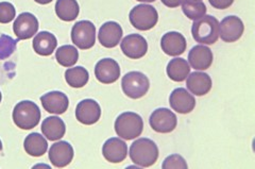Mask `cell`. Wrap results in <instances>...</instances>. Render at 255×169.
Returning <instances> with one entry per match:
<instances>
[{
    "label": "cell",
    "instance_id": "obj_1",
    "mask_svg": "<svg viewBox=\"0 0 255 169\" xmlns=\"http://www.w3.org/2000/svg\"><path fill=\"white\" fill-rule=\"evenodd\" d=\"M130 158L138 167L147 168L156 163L158 159L157 145L150 139H138L130 147Z\"/></svg>",
    "mask_w": 255,
    "mask_h": 169
},
{
    "label": "cell",
    "instance_id": "obj_2",
    "mask_svg": "<svg viewBox=\"0 0 255 169\" xmlns=\"http://www.w3.org/2000/svg\"><path fill=\"white\" fill-rule=\"evenodd\" d=\"M191 34L197 43L202 45L215 44L219 38L218 19L212 15H204L200 19L194 21Z\"/></svg>",
    "mask_w": 255,
    "mask_h": 169
},
{
    "label": "cell",
    "instance_id": "obj_3",
    "mask_svg": "<svg viewBox=\"0 0 255 169\" xmlns=\"http://www.w3.org/2000/svg\"><path fill=\"white\" fill-rule=\"evenodd\" d=\"M13 122L21 130L35 128L41 119V111L37 104L30 100H23L16 104L13 110Z\"/></svg>",
    "mask_w": 255,
    "mask_h": 169
},
{
    "label": "cell",
    "instance_id": "obj_4",
    "mask_svg": "<svg viewBox=\"0 0 255 169\" xmlns=\"http://www.w3.org/2000/svg\"><path fill=\"white\" fill-rule=\"evenodd\" d=\"M115 132L121 139L131 141L138 138L143 130L142 118L134 112H125L115 120Z\"/></svg>",
    "mask_w": 255,
    "mask_h": 169
},
{
    "label": "cell",
    "instance_id": "obj_5",
    "mask_svg": "<svg viewBox=\"0 0 255 169\" xmlns=\"http://www.w3.org/2000/svg\"><path fill=\"white\" fill-rule=\"evenodd\" d=\"M122 87L126 96L131 99H139L145 96L150 87L148 77L140 71H130L123 77Z\"/></svg>",
    "mask_w": 255,
    "mask_h": 169
},
{
    "label": "cell",
    "instance_id": "obj_6",
    "mask_svg": "<svg viewBox=\"0 0 255 169\" xmlns=\"http://www.w3.org/2000/svg\"><path fill=\"white\" fill-rule=\"evenodd\" d=\"M131 25L139 31H148L155 27L158 21V13L150 4H138L134 6L129 14Z\"/></svg>",
    "mask_w": 255,
    "mask_h": 169
},
{
    "label": "cell",
    "instance_id": "obj_7",
    "mask_svg": "<svg viewBox=\"0 0 255 169\" xmlns=\"http://www.w3.org/2000/svg\"><path fill=\"white\" fill-rule=\"evenodd\" d=\"M71 41L81 50H87L96 43V27L90 20H80L71 29Z\"/></svg>",
    "mask_w": 255,
    "mask_h": 169
},
{
    "label": "cell",
    "instance_id": "obj_8",
    "mask_svg": "<svg viewBox=\"0 0 255 169\" xmlns=\"http://www.w3.org/2000/svg\"><path fill=\"white\" fill-rule=\"evenodd\" d=\"M150 127L157 133H170L178 125V118L173 112L166 108H159L152 112L149 118Z\"/></svg>",
    "mask_w": 255,
    "mask_h": 169
},
{
    "label": "cell",
    "instance_id": "obj_9",
    "mask_svg": "<svg viewBox=\"0 0 255 169\" xmlns=\"http://www.w3.org/2000/svg\"><path fill=\"white\" fill-rule=\"evenodd\" d=\"M245 26L243 20L235 15L227 16L219 23V36L223 42L234 43L244 34Z\"/></svg>",
    "mask_w": 255,
    "mask_h": 169
},
{
    "label": "cell",
    "instance_id": "obj_10",
    "mask_svg": "<svg viewBox=\"0 0 255 169\" xmlns=\"http://www.w3.org/2000/svg\"><path fill=\"white\" fill-rule=\"evenodd\" d=\"M38 20L35 16L25 12L17 16L13 25V31L15 35L17 36V41L20 39H29L33 37L34 34L37 33L38 30Z\"/></svg>",
    "mask_w": 255,
    "mask_h": 169
},
{
    "label": "cell",
    "instance_id": "obj_11",
    "mask_svg": "<svg viewBox=\"0 0 255 169\" xmlns=\"http://www.w3.org/2000/svg\"><path fill=\"white\" fill-rule=\"evenodd\" d=\"M122 51L129 59L138 60L148 51V43L145 37L139 34H129L127 35L121 43Z\"/></svg>",
    "mask_w": 255,
    "mask_h": 169
},
{
    "label": "cell",
    "instance_id": "obj_12",
    "mask_svg": "<svg viewBox=\"0 0 255 169\" xmlns=\"http://www.w3.org/2000/svg\"><path fill=\"white\" fill-rule=\"evenodd\" d=\"M76 117L79 123L92 126L101 117V108L99 103L94 99H84L78 103L76 108Z\"/></svg>",
    "mask_w": 255,
    "mask_h": 169
},
{
    "label": "cell",
    "instance_id": "obj_13",
    "mask_svg": "<svg viewBox=\"0 0 255 169\" xmlns=\"http://www.w3.org/2000/svg\"><path fill=\"white\" fill-rule=\"evenodd\" d=\"M95 76L103 84H112L121 77V67L113 59H102L95 66Z\"/></svg>",
    "mask_w": 255,
    "mask_h": 169
},
{
    "label": "cell",
    "instance_id": "obj_14",
    "mask_svg": "<svg viewBox=\"0 0 255 169\" xmlns=\"http://www.w3.org/2000/svg\"><path fill=\"white\" fill-rule=\"evenodd\" d=\"M75 156L74 148L68 142L60 141L51 145L49 149V160L54 167L63 168L69 165Z\"/></svg>",
    "mask_w": 255,
    "mask_h": 169
},
{
    "label": "cell",
    "instance_id": "obj_15",
    "mask_svg": "<svg viewBox=\"0 0 255 169\" xmlns=\"http://www.w3.org/2000/svg\"><path fill=\"white\" fill-rule=\"evenodd\" d=\"M169 104L173 111L179 114H188L196 107V99L187 92L186 88L179 87L172 91L169 97Z\"/></svg>",
    "mask_w": 255,
    "mask_h": 169
},
{
    "label": "cell",
    "instance_id": "obj_16",
    "mask_svg": "<svg viewBox=\"0 0 255 169\" xmlns=\"http://www.w3.org/2000/svg\"><path fill=\"white\" fill-rule=\"evenodd\" d=\"M102 155L110 163H122L128 156V146L119 138H111L103 144Z\"/></svg>",
    "mask_w": 255,
    "mask_h": 169
},
{
    "label": "cell",
    "instance_id": "obj_17",
    "mask_svg": "<svg viewBox=\"0 0 255 169\" xmlns=\"http://www.w3.org/2000/svg\"><path fill=\"white\" fill-rule=\"evenodd\" d=\"M123 28L116 21H107L99 29V43L106 48H114L122 41Z\"/></svg>",
    "mask_w": 255,
    "mask_h": 169
},
{
    "label": "cell",
    "instance_id": "obj_18",
    "mask_svg": "<svg viewBox=\"0 0 255 169\" xmlns=\"http://www.w3.org/2000/svg\"><path fill=\"white\" fill-rule=\"evenodd\" d=\"M41 102L46 112L57 115L64 114L69 106V100L67 96L58 91L49 92L43 95L41 97Z\"/></svg>",
    "mask_w": 255,
    "mask_h": 169
},
{
    "label": "cell",
    "instance_id": "obj_19",
    "mask_svg": "<svg viewBox=\"0 0 255 169\" xmlns=\"http://www.w3.org/2000/svg\"><path fill=\"white\" fill-rule=\"evenodd\" d=\"M214 60V55L209 47L204 45H197L191 48L188 53L189 65L195 70L209 69Z\"/></svg>",
    "mask_w": 255,
    "mask_h": 169
},
{
    "label": "cell",
    "instance_id": "obj_20",
    "mask_svg": "<svg viewBox=\"0 0 255 169\" xmlns=\"http://www.w3.org/2000/svg\"><path fill=\"white\" fill-rule=\"evenodd\" d=\"M186 46L187 43L184 35L175 31L167 32L161 39L162 50L170 56H178L183 54L186 50Z\"/></svg>",
    "mask_w": 255,
    "mask_h": 169
},
{
    "label": "cell",
    "instance_id": "obj_21",
    "mask_svg": "<svg viewBox=\"0 0 255 169\" xmlns=\"http://www.w3.org/2000/svg\"><path fill=\"white\" fill-rule=\"evenodd\" d=\"M187 90L195 96H204L212 90V79L205 72L195 71L186 78Z\"/></svg>",
    "mask_w": 255,
    "mask_h": 169
},
{
    "label": "cell",
    "instance_id": "obj_22",
    "mask_svg": "<svg viewBox=\"0 0 255 169\" xmlns=\"http://www.w3.org/2000/svg\"><path fill=\"white\" fill-rule=\"evenodd\" d=\"M41 129L43 135L51 142L61 140L66 132L65 123L58 116H50L44 119Z\"/></svg>",
    "mask_w": 255,
    "mask_h": 169
},
{
    "label": "cell",
    "instance_id": "obj_23",
    "mask_svg": "<svg viewBox=\"0 0 255 169\" xmlns=\"http://www.w3.org/2000/svg\"><path fill=\"white\" fill-rule=\"evenodd\" d=\"M58 46V39L54 34L48 31H42L34 36L33 49L34 51L43 56H49L53 53Z\"/></svg>",
    "mask_w": 255,
    "mask_h": 169
},
{
    "label": "cell",
    "instance_id": "obj_24",
    "mask_svg": "<svg viewBox=\"0 0 255 169\" xmlns=\"http://www.w3.org/2000/svg\"><path fill=\"white\" fill-rule=\"evenodd\" d=\"M167 76L174 82L185 81L190 74V66L186 60L182 58H174L170 60L166 68Z\"/></svg>",
    "mask_w": 255,
    "mask_h": 169
},
{
    "label": "cell",
    "instance_id": "obj_25",
    "mask_svg": "<svg viewBox=\"0 0 255 169\" xmlns=\"http://www.w3.org/2000/svg\"><path fill=\"white\" fill-rule=\"evenodd\" d=\"M23 148L29 156L38 158L46 154L48 143L44 136L39 133H31L23 142Z\"/></svg>",
    "mask_w": 255,
    "mask_h": 169
},
{
    "label": "cell",
    "instance_id": "obj_26",
    "mask_svg": "<svg viewBox=\"0 0 255 169\" xmlns=\"http://www.w3.org/2000/svg\"><path fill=\"white\" fill-rule=\"evenodd\" d=\"M80 12V7L77 0H58L55 3V13L64 21L75 20Z\"/></svg>",
    "mask_w": 255,
    "mask_h": 169
},
{
    "label": "cell",
    "instance_id": "obj_27",
    "mask_svg": "<svg viewBox=\"0 0 255 169\" xmlns=\"http://www.w3.org/2000/svg\"><path fill=\"white\" fill-rule=\"evenodd\" d=\"M90 74L84 67L77 66L68 68L65 71V80L69 86L75 88H81L89 82Z\"/></svg>",
    "mask_w": 255,
    "mask_h": 169
},
{
    "label": "cell",
    "instance_id": "obj_28",
    "mask_svg": "<svg viewBox=\"0 0 255 169\" xmlns=\"http://www.w3.org/2000/svg\"><path fill=\"white\" fill-rule=\"evenodd\" d=\"M57 62L63 67H73L78 62L79 52L75 46L64 45L61 46L55 52Z\"/></svg>",
    "mask_w": 255,
    "mask_h": 169
},
{
    "label": "cell",
    "instance_id": "obj_29",
    "mask_svg": "<svg viewBox=\"0 0 255 169\" xmlns=\"http://www.w3.org/2000/svg\"><path fill=\"white\" fill-rule=\"evenodd\" d=\"M182 10L186 17L191 20H198L206 14V5L202 1H193V0H183Z\"/></svg>",
    "mask_w": 255,
    "mask_h": 169
},
{
    "label": "cell",
    "instance_id": "obj_30",
    "mask_svg": "<svg viewBox=\"0 0 255 169\" xmlns=\"http://www.w3.org/2000/svg\"><path fill=\"white\" fill-rule=\"evenodd\" d=\"M17 42L6 34L0 35V60H5L13 54Z\"/></svg>",
    "mask_w": 255,
    "mask_h": 169
},
{
    "label": "cell",
    "instance_id": "obj_31",
    "mask_svg": "<svg viewBox=\"0 0 255 169\" xmlns=\"http://www.w3.org/2000/svg\"><path fill=\"white\" fill-rule=\"evenodd\" d=\"M16 16V10L11 2H0V23H9Z\"/></svg>",
    "mask_w": 255,
    "mask_h": 169
},
{
    "label": "cell",
    "instance_id": "obj_32",
    "mask_svg": "<svg viewBox=\"0 0 255 169\" xmlns=\"http://www.w3.org/2000/svg\"><path fill=\"white\" fill-rule=\"evenodd\" d=\"M162 167L164 169H170V168L186 169L188 167V165L183 157H181L179 155H171L164 160Z\"/></svg>",
    "mask_w": 255,
    "mask_h": 169
},
{
    "label": "cell",
    "instance_id": "obj_33",
    "mask_svg": "<svg viewBox=\"0 0 255 169\" xmlns=\"http://www.w3.org/2000/svg\"><path fill=\"white\" fill-rule=\"evenodd\" d=\"M211 5L215 9L226 10L234 3V0H209Z\"/></svg>",
    "mask_w": 255,
    "mask_h": 169
},
{
    "label": "cell",
    "instance_id": "obj_34",
    "mask_svg": "<svg viewBox=\"0 0 255 169\" xmlns=\"http://www.w3.org/2000/svg\"><path fill=\"white\" fill-rule=\"evenodd\" d=\"M162 3L168 7H178L183 0H161Z\"/></svg>",
    "mask_w": 255,
    "mask_h": 169
},
{
    "label": "cell",
    "instance_id": "obj_35",
    "mask_svg": "<svg viewBox=\"0 0 255 169\" xmlns=\"http://www.w3.org/2000/svg\"><path fill=\"white\" fill-rule=\"evenodd\" d=\"M34 1L39 4H48V3H50L52 0H34Z\"/></svg>",
    "mask_w": 255,
    "mask_h": 169
},
{
    "label": "cell",
    "instance_id": "obj_36",
    "mask_svg": "<svg viewBox=\"0 0 255 169\" xmlns=\"http://www.w3.org/2000/svg\"><path fill=\"white\" fill-rule=\"evenodd\" d=\"M137 1H140V2H154V1H156V0H137Z\"/></svg>",
    "mask_w": 255,
    "mask_h": 169
},
{
    "label": "cell",
    "instance_id": "obj_37",
    "mask_svg": "<svg viewBox=\"0 0 255 169\" xmlns=\"http://www.w3.org/2000/svg\"><path fill=\"white\" fill-rule=\"evenodd\" d=\"M2 150V143H1V141H0V151Z\"/></svg>",
    "mask_w": 255,
    "mask_h": 169
},
{
    "label": "cell",
    "instance_id": "obj_38",
    "mask_svg": "<svg viewBox=\"0 0 255 169\" xmlns=\"http://www.w3.org/2000/svg\"><path fill=\"white\" fill-rule=\"evenodd\" d=\"M2 100V95H1V92H0V102H1Z\"/></svg>",
    "mask_w": 255,
    "mask_h": 169
},
{
    "label": "cell",
    "instance_id": "obj_39",
    "mask_svg": "<svg viewBox=\"0 0 255 169\" xmlns=\"http://www.w3.org/2000/svg\"><path fill=\"white\" fill-rule=\"evenodd\" d=\"M193 1H202V0H193Z\"/></svg>",
    "mask_w": 255,
    "mask_h": 169
}]
</instances>
